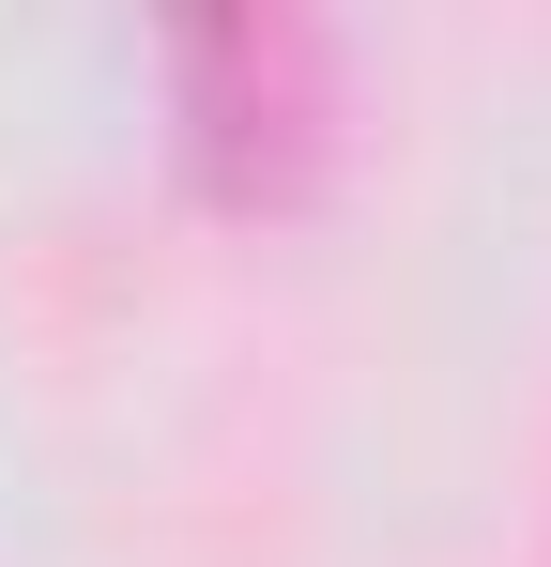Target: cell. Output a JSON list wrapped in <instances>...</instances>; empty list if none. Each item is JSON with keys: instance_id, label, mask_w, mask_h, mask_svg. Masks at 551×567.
I'll return each instance as SVG.
<instances>
[{"instance_id": "cell-1", "label": "cell", "mask_w": 551, "mask_h": 567, "mask_svg": "<svg viewBox=\"0 0 551 567\" xmlns=\"http://www.w3.org/2000/svg\"><path fill=\"white\" fill-rule=\"evenodd\" d=\"M169 138L215 199H291L322 154V31L306 16H184L169 31Z\"/></svg>"}]
</instances>
